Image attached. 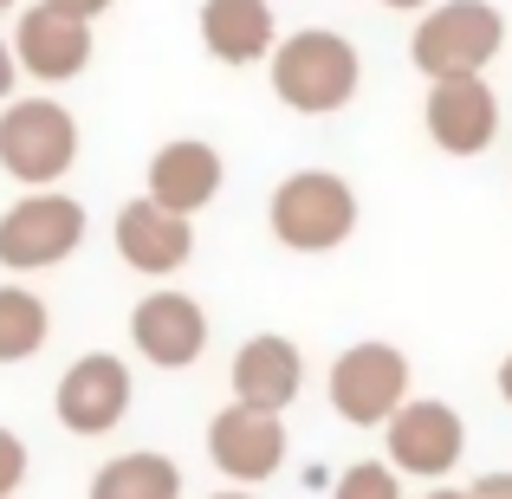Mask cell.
Here are the masks:
<instances>
[{"label": "cell", "instance_id": "6da1fadb", "mask_svg": "<svg viewBox=\"0 0 512 499\" xmlns=\"http://www.w3.org/2000/svg\"><path fill=\"white\" fill-rule=\"evenodd\" d=\"M266 78H273V98L286 104V111L338 117L363 85V59L331 26H299V33H279L273 59H266Z\"/></svg>", "mask_w": 512, "mask_h": 499}, {"label": "cell", "instance_id": "7a4b0ae2", "mask_svg": "<svg viewBox=\"0 0 512 499\" xmlns=\"http://www.w3.org/2000/svg\"><path fill=\"white\" fill-rule=\"evenodd\" d=\"M506 52V13L493 0H435L409 33V65L435 78H487V65Z\"/></svg>", "mask_w": 512, "mask_h": 499}, {"label": "cell", "instance_id": "3957f363", "mask_svg": "<svg viewBox=\"0 0 512 499\" xmlns=\"http://www.w3.org/2000/svg\"><path fill=\"white\" fill-rule=\"evenodd\" d=\"M363 221L357 188L338 169H292L266 201V227L286 253H338Z\"/></svg>", "mask_w": 512, "mask_h": 499}, {"label": "cell", "instance_id": "277c9868", "mask_svg": "<svg viewBox=\"0 0 512 499\" xmlns=\"http://www.w3.org/2000/svg\"><path fill=\"white\" fill-rule=\"evenodd\" d=\"M78 163V117L72 104L46 98H7L0 104V169L20 188H59Z\"/></svg>", "mask_w": 512, "mask_h": 499}, {"label": "cell", "instance_id": "5b68a950", "mask_svg": "<svg viewBox=\"0 0 512 499\" xmlns=\"http://www.w3.org/2000/svg\"><path fill=\"white\" fill-rule=\"evenodd\" d=\"M91 234V214L65 188H26L0 208V266L7 273H52L65 266Z\"/></svg>", "mask_w": 512, "mask_h": 499}, {"label": "cell", "instance_id": "8992f818", "mask_svg": "<svg viewBox=\"0 0 512 499\" xmlns=\"http://www.w3.org/2000/svg\"><path fill=\"white\" fill-rule=\"evenodd\" d=\"M130 402H137V376L117 350H85V357L65 363V376L52 383V415H59L65 435L78 441H104L124 428Z\"/></svg>", "mask_w": 512, "mask_h": 499}, {"label": "cell", "instance_id": "52a82bcc", "mask_svg": "<svg viewBox=\"0 0 512 499\" xmlns=\"http://www.w3.org/2000/svg\"><path fill=\"white\" fill-rule=\"evenodd\" d=\"M325 396L338 409V422L350 428H383L389 415L409 402V357L383 337H363L331 357V376H325Z\"/></svg>", "mask_w": 512, "mask_h": 499}, {"label": "cell", "instance_id": "ba28073f", "mask_svg": "<svg viewBox=\"0 0 512 499\" xmlns=\"http://www.w3.org/2000/svg\"><path fill=\"white\" fill-rule=\"evenodd\" d=\"M467 454V422L435 396H409L396 415L383 422V461L402 480H448Z\"/></svg>", "mask_w": 512, "mask_h": 499}, {"label": "cell", "instance_id": "9c48e42d", "mask_svg": "<svg viewBox=\"0 0 512 499\" xmlns=\"http://www.w3.org/2000/svg\"><path fill=\"white\" fill-rule=\"evenodd\" d=\"M286 448H292V435H286V415H273V409H247V402H227V409H214V422H208V461H214V474L227 480V487H266V480L286 467Z\"/></svg>", "mask_w": 512, "mask_h": 499}, {"label": "cell", "instance_id": "30bf717a", "mask_svg": "<svg viewBox=\"0 0 512 499\" xmlns=\"http://www.w3.org/2000/svg\"><path fill=\"white\" fill-rule=\"evenodd\" d=\"M13 65H20V78H33V85H72V78L91 72V26L72 20V13H52V7H20L13 13Z\"/></svg>", "mask_w": 512, "mask_h": 499}, {"label": "cell", "instance_id": "8fae6325", "mask_svg": "<svg viewBox=\"0 0 512 499\" xmlns=\"http://www.w3.org/2000/svg\"><path fill=\"white\" fill-rule=\"evenodd\" d=\"M130 344L156 370H195L201 350H208V312H201L195 292H175V286L143 292L130 305Z\"/></svg>", "mask_w": 512, "mask_h": 499}, {"label": "cell", "instance_id": "7c38bea8", "mask_svg": "<svg viewBox=\"0 0 512 499\" xmlns=\"http://www.w3.org/2000/svg\"><path fill=\"white\" fill-rule=\"evenodd\" d=\"M422 130L441 156H487L500 137V91L487 78H435L422 98Z\"/></svg>", "mask_w": 512, "mask_h": 499}, {"label": "cell", "instance_id": "4fadbf2b", "mask_svg": "<svg viewBox=\"0 0 512 499\" xmlns=\"http://www.w3.org/2000/svg\"><path fill=\"white\" fill-rule=\"evenodd\" d=\"M111 247H117V260H124L130 273L175 279L188 260H195V221L156 208L150 195H130L124 208H117V221H111Z\"/></svg>", "mask_w": 512, "mask_h": 499}, {"label": "cell", "instance_id": "5bb4252c", "mask_svg": "<svg viewBox=\"0 0 512 499\" xmlns=\"http://www.w3.org/2000/svg\"><path fill=\"white\" fill-rule=\"evenodd\" d=\"M221 188H227V163H221V150L201 143V137H169L163 150L150 156V169H143V195H150L156 208L182 214V221H195Z\"/></svg>", "mask_w": 512, "mask_h": 499}, {"label": "cell", "instance_id": "9a60e30c", "mask_svg": "<svg viewBox=\"0 0 512 499\" xmlns=\"http://www.w3.org/2000/svg\"><path fill=\"white\" fill-rule=\"evenodd\" d=\"M227 383H234V402L286 415L292 402H299V389H305V350L292 344V337H279V331H260V337H247V344L234 350Z\"/></svg>", "mask_w": 512, "mask_h": 499}, {"label": "cell", "instance_id": "2e32d148", "mask_svg": "<svg viewBox=\"0 0 512 499\" xmlns=\"http://www.w3.org/2000/svg\"><path fill=\"white\" fill-rule=\"evenodd\" d=\"M195 26H201L208 59H221V65H266L279 46L273 0H201Z\"/></svg>", "mask_w": 512, "mask_h": 499}, {"label": "cell", "instance_id": "e0dca14e", "mask_svg": "<svg viewBox=\"0 0 512 499\" xmlns=\"http://www.w3.org/2000/svg\"><path fill=\"white\" fill-rule=\"evenodd\" d=\"M85 499H182V467L156 448H130L91 474Z\"/></svg>", "mask_w": 512, "mask_h": 499}, {"label": "cell", "instance_id": "ac0fdd59", "mask_svg": "<svg viewBox=\"0 0 512 499\" xmlns=\"http://www.w3.org/2000/svg\"><path fill=\"white\" fill-rule=\"evenodd\" d=\"M46 337H52L46 299H39V292H26L20 279H7V286H0V363L39 357V350H46Z\"/></svg>", "mask_w": 512, "mask_h": 499}, {"label": "cell", "instance_id": "d6986e66", "mask_svg": "<svg viewBox=\"0 0 512 499\" xmlns=\"http://www.w3.org/2000/svg\"><path fill=\"white\" fill-rule=\"evenodd\" d=\"M331 499H402V474L389 461H350Z\"/></svg>", "mask_w": 512, "mask_h": 499}, {"label": "cell", "instance_id": "ffe728a7", "mask_svg": "<svg viewBox=\"0 0 512 499\" xmlns=\"http://www.w3.org/2000/svg\"><path fill=\"white\" fill-rule=\"evenodd\" d=\"M26 474H33V454H26V441L13 435V428H0V499L20 493Z\"/></svg>", "mask_w": 512, "mask_h": 499}, {"label": "cell", "instance_id": "44dd1931", "mask_svg": "<svg viewBox=\"0 0 512 499\" xmlns=\"http://www.w3.org/2000/svg\"><path fill=\"white\" fill-rule=\"evenodd\" d=\"M39 7H52V13H72V20H104V13L117 7V0H39Z\"/></svg>", "mask_w": 512, "mask_h": 499}, {"label": "cell", "instance_id": "7402d4cb", "mask_svg": "<svg viewBox=\"0 0 512 499\" xmlns=\"http://www.w3.org/2000/svg\"><path fill=\"white\" fill-rule=\"evenodd\" d=\"M467 493H474V499H512V467H493V474H480Z\"/></svg>", "mask_w": 512, "mask_h": 499}, {"label": "cell", "instance_id": "603a6c76", "mask_svg": "<svg viewBox=\"0 0 512 499\" xmlns=\"http://www.w3.org/2000/svg\"><path fill=\"white\" fill-rule=\"evenodd\" d=\"M13 85H20V65H13V46H7V33H0V104L13 98Z\"/></svg>", "mask_w": 512, "mask_h": 499}, {"label": "cell", "instance_id": "cb8c5ba5", "mask_svg": "<svg viewBox=\"0 0 512 499\" xmlns=\"http://www.w3.org/2000/svg\"><path fill=\"white\" fill-rule=\"evenodd\" d=\"M376 7H389V13H428L435 0H376Z\"/></svg>", "mask_w": 512, "mask_h": 499}, {"label": "cell", "instance_id": "d4e9b609", "mask_svg": "<svg viewBox=\"0 0 512 499\" xmlns=\"http://www.w3.org/2000/svg\"><path fill=\"white\" fill-rule=\"evenodd\" d=\"M493 383H500V396H506V409H512V357L500 363V376H493Z\"/></svg>", "mask_w": 512, "mask_h": 499}, {"label": "cell", "instance_id": "484cf974", "mask_svg": "<svg viewBox=\"0 0 512 499\" xmlns=\"http://www.w3.org/2000/svg\"><path fill=\"white\" fill-rule=\"evenodd\" d=\"M422 499H474V493H467V487H428Z\"/></svg>", "mask_w": 512, "mask_h": 499}, {"label": "cell", "instance_id": "4316f807", "mask_svg": "<svg viewBox=\"0 0 512 499\" xmlns=\"http://www.w3.org/2000/svg\"><path fill=\"white\" fill-rule=\"evenodd\" d=\"M208 499H253L247 487H221V493H208Z\"/></svg>", "mask_w": 512, "mask_h": 499}, {"label": "cell", "instance_id": "83f0119b", "mask_svg": "<svg viewBox=\"0 0 512 499\" xmlns=\"http://www.w3.org/2000/svg\"><path fill=\"white\" fill-rule=\"evenodd\" d=\"M13 7H20V0H0V13H13Z\"/></svg>", "mask_w": 512, "mask_h": 499}]
</instances>
